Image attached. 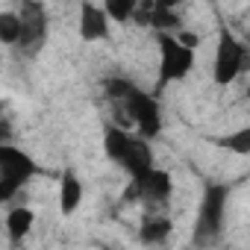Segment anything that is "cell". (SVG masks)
Instances as JSON below:
<instances>
[{"instance_id":"cell-13","label":"cell","mask_w":250,"mask_h":250,"mask_svg":"<svg viewBox=\"0 0 250 250\" xmlns=\"http://www.w3.org/2000/svg\"><path fill=\"white\" fill-rule=\"evenodd\" d=\"M171 221L168 218H162V215H150V218H145V224H142V229H139V238L145 241V244H162L168 235H171Z\"/></svg>"},{"instance_id":"cell-11","label":"cell","mask_w":250,"mask_h":250,"mask_svg":"<svg viewBox=\"0 0 250 250\" xmlns=\"http://www.w3.org/2000/svg\"><path fill=\"white\" fill-rule=\"evenodd\" d=\"M33 224H36V215H33V209H27V206H15V209L6 215V232H9L12 241H21V238L33 229Z\"/></svg>"},{"instance_id":"cell-2","label":"cell","mask_w":250,"mask_h":250,"mask_svg":"<svg viewBox=\"0 0 250 250\" xmlns=\"http://www.w3.org/2000/svg\"><path fill=\"white\" fill-rule=\"evenodd\" d=\"M39 174V165L18 147L0 142V203L15 200V194Z\"/></svg>"},{"instance_id":"cell-1","label":"cell","mask_w":250,"mask_h":250,"mask_svg":"<svg viewBox=\"0 0 250 250\" xmlns=\"http://www.w3.org/2000/svg\"><path fill=\"white\" fill-rule=\"evenodd\" d=\"M227 197H229V188L224 183H209L203 188V200H200V212L194 224V244H215L221 238Z\"/></svg>"},{"instance_id":"cell-15","label":"cell","mask_w":250,"mask_h":250,"mask_svg":"<svg viewBox=\"0 0 250 250\" xmlns=\"http://www.w3.org/2000/svg\"><path fill=\"white\" fill-rule=\"evenodd\" d=\"M127 142H130V133H124L121 127H109V130H106V136H103L106 156L118 162V159H121V153H124V147H127Z\"/></svg>"},{"instance_id":"cell-17","label":"cell","mask_w":250,"mask_h":250,"mask_svg":"<svg viewBox=\"0 0 250 250\" xmlns=\"http://www.w3.org/2000/svg\"><path fill=\"white\" fill-rule=\"evenodd\" d=\"M218 145H221V147H227V150H232V153H238V156H247V153H250V130L244 127V130H238V133H232V136L221 139Z\"/></svg>"},{"instance_id":"cell-5","label":"cell","mask_w":250,"mask_h":250,"mask_svg":"<svg viewBox=\"0 0 250 250\" xmlns=\"http://www.w3.org/2000/svg\"><path fill=\"white\" fill-rule=\"evenodd\" d=\"M159 85L183 80L194 68V50L177 42L174 33H159Z\"/></svg>"},{"instance_id":"cell-10","label":"cell","mask_w":250,"mask_h":250,"mask_svg":"<svg viewBox=\"0 0 250 250\" xmlns=\"http://www.w3.org/2000/svg\"><path fill=\"white\" fill-rule=\"evenodd\" d=\"M80 200H83V183L77 180L74 171H65L62 180H59V209H62V215H74Z\"/></svg>"},{"instance_id":"cell-19","label":"cell","mask_w":250,"mask_h":250,"mask_svg":"<svg viewBox=\"0 0 250 250\" xmlns=\"http://www.w3.org/2000/svg\"><path fill=\"white\" fill-rule=\"evenodd\" d=\"M156 3H159V6H168V9H177L183 0H156Z\"/></svg>"},{"instance_id":"cell-9","label":"cell","mask_w":250,"mask_h":250,"mask_svg":"<svg viewBox=\"0 0 250 250\" xmlns=\"http://www.w3.org/2000/svg\"><path fill=\"white\" fill-rule=\"evenodd\" d=\"M80 36L85 42H100L109 36V15L91 0L80 6Z\"/></svg>"},{"instance_id":"cell-3","label":"cell","mask_w":250,"mask_h":250,"mask_svg":"<svg viewBox=\"0 0 250 250\" xmlns=\"http://www.w3.org/2000/svg\"><path fill=\"white\" fill-rule=\"evenodd\" d=\"M18 15H21V36H18L15 47L24 56H36L47 42V27H50L47 24V9L39 0H21Z\"/></svg>"},{"instance_id":"cell-8","label":"cell","mask_w":250,"mask_h":250,"mask_svg":"<svg viewBox=\"0 0 250 250\" xmlns=\"http://www.w3.org/2000/svg\"><path fill=\"white\" fill-rule=\"evenodd\" d=\"M118 165L127 168L130 177H139L142 171H147V168L153 165V150H150L147 139H142V136H130V142H127V147H124Z\"/></svg>"},{"instance_id":"cell-7","label":"cell","mask_w":250,"mask_h":250,"mask_svg":"<svg viewBox=\"0 0 250 250\" xmlns=\"http://www.w3.org/2000/svg\"><path fill=\"white\" fill-rule=\"evenodd\" d=\"M133 186H136V194L139 200H147V203H165L174 191V180L168 171L150 165L147 171H142L139 177H133Z\"/></svg>"},{"instance_id":"cell-16","label":"cell","mask_w":250,"mask_h":250,"mask_svg":"<svg viewBox=\"0 0 250 250\" xmlns=\"http://www.w3.org/2000/svg\"><path fill=\"white\" fill-rule=\"evenodd\" d=\"M21 36V15L18 12H0V44H12Z\"/></svg>"},{"instance_id":"cell-4","label":"cell","mask_w":250,"mask_h":250,"mask_svg":"<svg viewBox=\"0 0 250 250\" xmlns=\"http://www.w3.org/2000/svg\"><path fill=\"white\" fill-rule=\"evenodd\" d=\"M118 103L127 106V115L136 124V130H139L142 139H156L162 133V109H159V103H156L153 94H147L139 85H133L127 91V97L118 100Z\"/></svg>"},{"instance_id":"cell-6","label":"cell","mask_w":250,"mask_h":250,"mask_svg":"<svg viewBox=\"0 0 250 250\" xmlns=\"http://www.w3.org/2000/svg\"><path fill=\"white\" fill-rule=\"evenodd\" d=\"M244 68H247V47L232 33H221L218 47H215V65H212L215 83L218 85H229Z\"/></svg>"},{"instance_id":"cell-14","label":"cell","mask_w":250,"mask_h":250,"mask_svg":"<svg viewBox=\"0 0 250 250\" xmlns=\"http://www.w3.org/2000/svg\"><path fill=\"white\" fill-rule=\"evenodd\" d=\"M136 6H139V0H103V12L109 15V21H118V24H127Z\"/></svg>"},{"instance_id":"cell-12","label":"cell","mask_w":250,"mask_h":250,"mask_svg":"<svg viewBox=\"0 0 250 250\" xmlns=\"http://www.w3.org/2000/svg\"><path fill=\"white\" fill-rule=\"evenodd\" d=\"M147 27H153L156 33H177L180 30V15L168 6H159L153 0V6L147 9Z\"/></svg>"},{"instance_id":"cell-18","label":"cell","mask_w":250,"mask_h":250,"mask_svg":"<svg viewBox=\"0 0 250 250\" xmlns=\"http://www.w3.org/2000/svg\"><path fill=\"white\" fill-rule=\"evenodd\" d=\"M133 85H136V83L124 80V77H109V80L103 83V91H106V97H109V100H124Z\"/></svg>"}]
</instances>
